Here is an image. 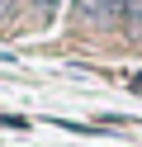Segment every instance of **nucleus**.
I'll return each instance as SVG.
<instances>
[{
	"instance_id": "nucleus-2",
	"label": "nucleus",
	"mask_w": 142,
	"mask_h": 147,
	"mask_svg": "<svg viewBox=\"0 0 142 147\" xmlns=\"http://www.w3.org/2000/svg\"><path fill=\"white\" fill-rule=\"evenodd\" d=\"M114 10L123 29H142V0H114Z\"/></svg>"
},
{
	"instance_id": "nucleus-1",
	"label": "nucleus",
	"mask_w": 142,
	"mask_h": 147,
	"mask_svg": "<svg viewBox=\"0 0 142 147\" xmlns=\"http://www.w3.org/2000/svg\"><path fill=\"white\" fill-rule=\"evenodd\" d=\"M76 19L109 29V24H118V10H114V0H76Z\"/></svg>"
}]
</instances>
